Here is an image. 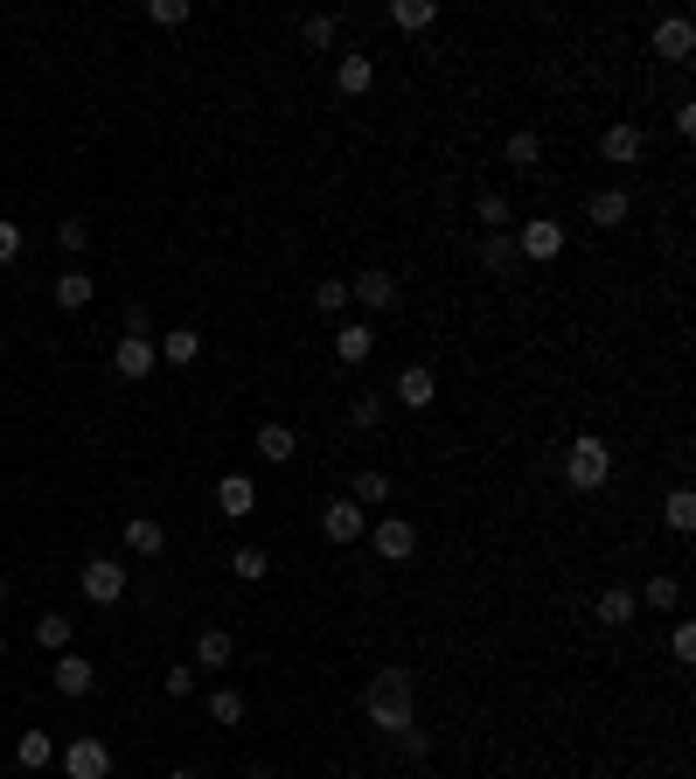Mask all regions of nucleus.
<instances>
[{
  "label": "nucleus",
  "instance_id": "19",
  "mask_svg": "<svg viewBox=\"0 0 696 779\" xmlns=\"http://www.w3.org/2000/svg\"><path fill=\"white\" fill-rule=\"evenodd\" d=\"M369 84H376V63H369V56H342V63H334V91H342V98H363Z\"/></svg>",
  "mask_w": 696,
  "mask_h": 779
},
{
  "label": "nucleus",
  "instance_id": "48",
  "mask_svg": "<svg viewBox=\"0 0 696 779\" xmlns=\"http://www.w3.org/2000/svg\"><path fill=\"white\" fill-rule=\"evenodd\" d=\"M0 661H8V634H0Z\"/></svg>",
  "mask_w": 696,
  "mask_h": 779
},
{
  "label": "nucleus",
  "instance_id": "9",
  "mask_svg": "<svg viewBox=\"0 0 696 779\" xmlns=\"http://www.w3.org/2000/svg\"><path fill=\"white\" fill-rule=\"evenodd\" d=\"M411 550H418V529H411L404 516L376 522V557H384V564H411Z\"/></svg>",
  "mask_w": 696,
  "mask_h": 779
},
{
  "label": "nucleus",
  "instance_id": "17",
  "mask_svg": "<svg viewBox=\"0 0 696 779\" xmlns=\"http://www.w3.org/2000/svg\"><path fill=\"white\" fill-rule=\"evenodd\" d=\"M91 293H98V279H91L84 264H70V272L56 279V307H63V314H78V307H91Z\"/></svg>",
  "mask_w": 696,
  "mask_h": 779
},
{
  "label": "nucleus",
  "instance_id": "6",
  "mask_svg": "<svg viewBox=\"0 0 696 779\" xmlns=\"http://www.w3.org/2000/svg\"><path fill=\"white\" fill-rule=\"evenodd\" d=\"M641 154H648V132H641V126H627V119H620V126L599 132V161H606V167H634Z\"/></svg>",
  "mask_w": 696,
  "mask_h": 779
},
{
  "label": "nucleus",
  "instance_id": "31",
  "mask_svg": "<svg viewBox=\"0 0 696 779\" xmlns=\"http://www.w3.org/2000/svg\"><path fill=\"white\" fill-rule=\"evenodd\" d=\"M474 216L487 223V237H502V231H509V216H516V209H509V196H481V209H474Z\"/></svg>",
  "mask_w": 696,
  "mask_h": 779
},
{
  "label": "nucleus",
  "instance_id": "33",
  "mask_svg": "<svg viewBox=\"0 0 696 779\" xmlns=\"http://www.w3.org/2000/svg\"><path fill=\"white\" fill-rule=\"evenodd\" d=\"M481 264H487V272H509V264H516V237H481Z\"/></svg>",
  "mask_w": 696,
  "mask_h": 779
},
{
  "label": "nucleus",
  "instance_id": "2",
  "mask_svg": "<svg viewBox=\"0 0 696 779\" xmlns=\"http://www.w3.org/2000/svg\"><path fill=\"white\" fill-rule=\"evenodd\" d=\"M606 481H613V446L599 439V432L564 446V487H571V494H599Z\"/></svg>",
  "mask_w": 696,
  "mask_h": 779
},
{
  "label": "nucleus",
  "instance_id": "26",
  "mask_svg": "<svg viewBox=\"0 0 696 779\" xmlns=\"http://www.w3.org/2000/svg\"><path fill=\"white\" fill-rule=\"evenodd\" d=\"M56 758V737L49 731H22V745H14V766H28V772H43Z\"/></svg>",
  "mask_w": 696,
  "mask_h": 779
},
{
  "label": "nucleus",
  "instance_id": "40",
  "mask_svg": "<svg viewBox=\"0 0 696 779\" xmlns=\"http://www.w3.org/2000/svg\"><path fill=\"white\" fill-rule=\"evenodd\" d=\"M398 752H404V758H432V731L404 724V731H398Z\"/></svg>",
  "mask_w": 696,
  "mask_h": 779
},
{
  "label": "nucleus",
  "instance_id": "35",
  "mask_svg": "<svg viewBox=\"0 0 696 779\" xmlns=\"http://www.w3.org/2000/svg\"><path fill=\"white\" fill-rule=\"evenodd\" d=\"M363 501H390V481H384L376 467H363V473H355V508H363Z\"/></svg>",
  "mask_w": 696,
  "mask_h": 779
},
{
  "label": "nucleus",
  "instance_id": "10",
  "mask_svg": "<svg viewBox=\"0 0 696 779\" xmlns=\"http://www.w3.org/2000/svg\"><path fill=\"white\" fill-rule=\"evenodd\" d=\"M111 369L126 376V383H146L154 376V341H140V334H126L119 349H111Z\"/></svg>",
  "mask_w": 696,
  "mask_h": 779
},
{
  "label": "nucleus",
  "instance_id": "12",
  "mask_svg": "<svg viewBox=\"0 0 696 779\" xmlns=\"http://www.w3.org/2000/svg\"><path fill=\"white\" fill-rule=\"evenodd\" d=\"M390 390H398V404H404V411H425L432 397H439V376H432L425 363H411V369H398V383H390Z\"/></svg>",
  "mask_w": 696,
  "mask_h": 779
},
{
  "label": "nucleus",
  "instance_id": "22",
  "mask_svg": "<svg viewBox=\"0 0 696 779\" xmlns=\"http://www.w3.org/2000/svg\"><path fill=\"white\" fill-rule=\"evenodd\" d=\"M196 355H202V334H196V328H167V334H161V363L188 369V363H196Z\"/></svg>",
  "mask_w": 696,
  "mask_h": 779
},
{
  "label": "nucleus",
  "instance_id": "13",
  "mask_svg": "<svg viewBox=\"0 0 696 779\" xmlns=\"http://www.w3.org/2000/svg\"><path fill=\"white\" fill-rule=\"evenodd\" d=\"M56 689H63V696H91V689H98V661H84V654H56Z\"/></svg>",
  "mask_w": 696,
  "mask_h": 779
},
{
  "label": "nucleus",
  "instance_id": "30",
  "mask_svg": "<svg viewBox=\"0 0 696 779\" xmlns=\"http://www.w3.org/2000/svg\"><path fill=\"white\" fill-rule=\"evenodd\" d=\"M210 717H216L223 731H231V724H244V696H237V689H210Z\"/></svg>",
  "mask_w": 696,
  "mask_h": 779
},
{
  "label": "nucleus",
  "instance_id": "29",
  "mask_svg": "<svg viewBox=\"0 0 696 779\" xmlns=\"http://www.w3.org/2000/svg\"><path fill=\"white\" fill-rule=\"evenodd\" d=\"M35 648L63 654V648H70V619H63V613H43V619H35Z\"/></svg>",
  "mask_w": 696,
  "mask_h": 779
},
{
  "label": "nucleus",
  "instance_id": "41",
  "mask_svg": "<svg viewBox=\"0 0 696 779\" xmlns=\"http://www.w3.org/2000/svg\"><path fill=\"white\" fill-rule=\"evenodd\" d=\"M669 648H675V661H696V626H689V619L669 634Z\"/></svg>",
  "mask_w": 696,
  "mask_h": 779
},
{
  "label": "nucleus",
  "instance_id": "36",
  "mask_svg": "<svg viewBox=\"0 0 696 779\" xmlns=\"http://www.w3.org/2000/svg\"><path fill=\"white\" fill-rule=\"evenodd\" d=\"M314 307H321V314L334 320V314L349 307V286H342V279H321V286H314Z\"/></svg>",
  "mask_w": 696,
  "mask_h": 779
},
{
  "label": "nucleus",
  "instance_id": "47",
  "mask_svg": "<svg viewBox=\"0 0 696 779\" xmlns=\"http://www.w3.org/2000/svg\"><path fill=\"white\" fill-rule=\"evenodd\" d=\"M0 605H8V578H0Z\"/></svg>",
  "mask_w": 696,
  "mask_h": 779
},
{
  "label": "nucleus",
  "instance_id": "3",
  "mask_svg": "<svg viewBox=\"0 0 696 779\" xmlns=\"http://www.w3.org/2000/svg\"><path fill=\"white\" fill-rule=\"evenodd\" d=\"M78 592H84L91 605H119V599H126V564H119V557H91L84 571H78Z\"/></svg>",
  "mask_w": 696,
  "mask_h": 779
},
{
  "label": "nucleus",
  "instance_id": "37",
  "mask_svg": "<svg viewBox=\"0 0 696 779\" xmlns=\"http://www.w3.org/2000/svg\"><path fill=\"white\" fill-rule=\"evenodd\" d=\"M334 28H342L334 14H307V22H299V35H307V49H328V43H334Z\"/></svg>",
  "mask_w": 696,
  "mask_h": 779
},
{
  "label": "nucleus",
  "instance_id": "44",
  "mask_svg": "<svg viewBox=\"0 0 696 779\" xmlns=\"http://www.w3.org/2000/svg\"><path fill=\"white\" fill-rule=\"evenodd\" d=\"M675 132H683V140L696 132V98H683V105H675Z\"/></svg>",
  "mask_w": 696,
  "mask_h": 779
},
{
  "label": "nucleus",
  "instance_id": "24",
  "mask_svg": "<svg viewBox=\"0 0 696 779\" xmlns=\"http://www.w3.org/2000/svg\"><path fill=\"white\" fill-rule=\"evenodd\" d=\"M390 22L411 28V35H425L432 22H439V0H390Z\"/></svg>",
  "mask_w": 696,
  "mask_h": 779
},
{
  "label": "nucleus",
  "instance_id": "1",
  "mask_svg": "<svg viewBox=\"0 0 696 779\" xmlns=\"http://www.w3.org/2000/svg\"><path fill=\"white\" fill-rule=\"evenodd\" d=\"M363 710H369V724L390 731V737H398L404 724H418V689H411V669H376Z\"/></svg>",
  "mask_w": 696,
  "mask_h": 779
},
{
  "label": "nucleus",
  "instance_id": "7",
  "mask_svg": "<svg viewBox=\"0 0 696 779\" xmlns=\"http://www.w3.org/2000/svg\"><path fill=\"white\" fill-rule=\"evenodd\" d=\"M689 49H696V22H689V14L654 22V56H662V63H689Z\"/></svg>",
  "mask_w": 696,
  "mask_h": 779
},
{
  "label": "nucleus",
  "instance_id": "11",
  "mask_svg": "<svg viewBox=\"0 0 696 779\" xmlns=\"http://www.w3.org/2000/svg\"><path fill=\"white\" fill-rule=\"evenodd\" d=\"M363 529H369V516H363L355 501H328V508H321V536H328V543H355Z\"/></svg>",
  "mask_w": 696,
  "mask_h": 779
},
{
  "label": "nucleus",
  "instance_id": "20",
  "mask_svg": "<svg viewBox=\"0 0 696 779\" xmlns=\"http://www.w3.org/2000/svg\"><path fill=\"white\" fill-rule=\"evenodd\" d=\"M502 161H509V167H522V175H536V161H543V132H536V126L509 132V146H502Z\"/></svg>",
  "mask_w": 696,
  "mask_h": 779
},
{
  "label": "nucleus",
  "instance_id": "25",
  "mask_svg": "<svg viewBox=\"0 0 696 779\" xmlns=\"http://www.w3.org/2000/svg\"><path fill=\"white\" fill-rule=\"evenodd\" d=\"M258 452H266L272 467H286L293 452H299V439H293V425H258Z\"/></svg>",
  "mask_w": 696,
  "mask_h": 779
},
{
  "label": "nucleus",
  "instance_id": "45",
  "mask_svg": "<svg viewBox=\"0 0 696 779\" xmlns=\"http://www.w3.org/2000/svg\"><path fill=\"white\" fill-rule=\"evenodd\" d=\"M167 779H202V772H196V766H181V772H167Z\"/></svg>",
  "mask_w": 696,
  "mask_h": 779
},
{
  "label": "nucleus",
  "instance_id": "21",
  "mask_svg": "<svg viewBox=\"0 0 696 779\" xmlns=\"http://www.w3.org/2000/svg\"><path fill=\"white\" fill-rule=\"evenodd\" d=\"M126 550H133V557H161V550H167V529H161L154 516H133V522H126Z\"/></svg>",
  "mask_w": 696,
  "mask_h": 779
},
{
  "label": "nucleus",
  "instance_id": "34",
  "mask_svg": "<svg viewBox=\"0 0 696 779\" xmlns=\"http://www.w3.org/2000/svg\"><path fill=\"white\" fill-rule=\"evenodd\" d=\"M146 22H154V28H181L188 22V0H146Z\"/></svg>",
  "mask_w": 696,
  "mask_h": 779
},
{
  "label": "nucleus",
  "instance_id": "16",
  "mask_svg": "<svg viewBox=\"0 0 696 779\" xmlns=\"http://www.w3.org/2000/svg\"><path fill=\"white\" fill-rule=\"evenodd\" d=\"M586 216L599 223V231H620V223L634 216V202H627V188H599V196L586 202Z\"/></svg>",
  "mask_w": 696,
  "mask_h": 779
},
{
  "label": "nucleus",
  "instance_id": "39",
  "mask_svg": "<svg viewBox=\"0 0 696 779\" xmlns=\"http://www.w3.org/2000/svg\"><path fill=\"white\" fill-rule=\"evenodd\" d=\"M56 244H63V251H84V244H91V223H84V216H63V223H56Z\"/></svg>",
  "mask_w": 696,
  "mask_h": 779
},
{
  "label": "nucleus",
  "instance_id": "23",
  "mask_svg": "<svg viewBox=\"0 0 696 779\" xmlns=\"http://www.w3.org/2000/svg\"><path fill=\"white\" fill-rule=\"evenodd\" d=\"M634 605H648V613H675V605H683V578H669V571H662V578H648Z\"/></svg>",
  "mask_w": 696,
  "mask_h": 779
},
{
  "label": "nucleus",
  "instance_id": "8",
  "mask_svg": "<svg viewBox=\"0 0 696 779\" xmlns=\"http://www.w3.org/2000/svg\"><path fill=\"white\" fill-rule=\"evenodd\" d=\"M349 299H363L369 314H390V307H398V279H390V272H355Z\"/></svg>",
  "mask_w": 696,
  "mask_h": 779
},
{
  "label": "nucleus",
  "instance_id": "5",
  "mask_svg": "<svg viewBox=\"0 0 696 779\" xmlns=\"http://www.w3.org/2000/svg\"><path fill=\"white\" fill-rule=\"evenodd\" d=\"M516 258H536V264L564 258V223H551V216L522 223V231H516Z\"/></svg>",
  "mask_w": 696,
  "mask_h": 779
},
{
  "label": "nucleus",
  "instance_id": "32",
  "mask_svg": "<svg viewBox=\"0 0 696 779\" xmlns=\"http://www.w3.org/2000/svg\"><path fill=\"white\" fill-rule=\"evenodd\" d=\"M231 571H237L244 585H258V578H266V550H258V543H244V550H231Z\"/></svg>",
  "mask_w": 696,
  "mask_h": 779
},
{
  "label": "nucleus",
  "instance_id": "42",
  "mask_svg": "<svg viewBox=\"0 0 696 779\" xmlns=\"http://www.w3.org/2000/svg\"><path fill=\"white\" fill-rule=\"evenodd\" d=\"M22 258V223H0V264Z\"/></svg>",
  "mask_w": 696,
  "mask_h": 779
},
{
  "label": "nucleus",
  "instance_id": "38",
  "mask_svg": "<svg viewBox=\"0 0 696 779\" xmlns=\"http://www.w3.org/2000/svg\"><path fill=\"white\" fill-rule=\"evenodd\" d=\"M349 425H355V432L384 425V397H355V404H349Z\"/></svg>",
  "mask_w": 696,
  "mask_h": 779
},
{
  "label": "nucleus",
  "instance_id": "46",
  "mask_svg": "<svg viewBox=\"0 0 696 779\" xmlns=\"http://www.w3.org/2000/svg\"><path fill=\"white\" fill-rule=\"evenodd\" d=\"M244 779H272V772H266V766H258V772H244Z\"/></svg>",
  "mask_w": 696,
  "mask_h": 779
},
{
  "label": "nucleus",
  "instance_id": "14",
  "mask_svg": "<svg viewBox=\"0 0 696 779\" xmlns=\"http://www.w3.org/2000/svg\"><path fill=\"white\" fill-rule=\"evenodd\" d=\"M216 508H223L231 522H244V516H251V508H258V487H251V473H223V481H216Z\"/></svg>",
  "mask_w": 696,
  "mask_h": 779
},
{
  "label": "nucleus",
  "instance_id": "18",
  "mask_svg": "<svg viewBox=\"0 0 696 779\" xmlns=\"http://www.w3.org/2000/svg\"><path fill=\"white\" fill-rule=\"evenodd\" d=\"M231 654H237V640L223 626H202L196 634V669H231Z\"/></svg>",
  "mask_w": 696,
  "mask_h": 779
},
{
  "label": "nucleus",
  "instance_id": "4",
  "mask_svg": "<svg viewBox=\"0 0 696 779\" xmlns=\"http://www.w3.org/2000/svg\"><path fill=\"white\" fill-rule=\"evenodd\" d=\"M63 772L70 779H111V745H105V737H70V745H63Z\"/></svg>",
  "mask_w": 696,
  "mask_h": 779
},
{
  "label": "nucleus",
  "instance_id": "28",
  "mask_svg": "<svg viewBox=\"0 0 696 779\" xmlns=\"http://www.w3.org/2000/svg\"><path fill=\"white\" fill-rule=\"evenodd\" d=\"M662 516H669L675 536H689V529H696V487H675L669 501H662Z\"/></svg>",
  "mask_w": 696,
  "mask_h": 779
},
{
  "label": "nucleus",
  "instance_id": "15",
  "mask_svg": "<svg viewBox=\"0 0 696 779\" xmlns=\"http://www.w3.org/2000/svg\"><path fill=\"white\" fill-rule=\"evenodd\" d=\"M369 349H376V328L369 320H342V328H334V363H369Z\"/></svg>",
  "mask_w": 696,
  "mask_h": 779
},
{
  "label": "nucleus",
  "instance_id": "27",
  "mask_svg": "<svg viewBox=\"0 0 696 779\" xmlns=\"http://www.w3.org/2000/svg\"><path fill=\"white\" fill-rule=\"evenodd\" d=\"M634 613H641V605H634V592H620V585H606V592H599V626H627Z\"/></svg>",
  "mask_w": 696,
  "mask_h": 779
},
{
  "label": "nucleus",
  "instance_id": "43",
  "mask_svg": "<svg viewBox=\"0 0 696 779\" xmlns=\"http://www.w3.org/2000/svg\"><path fill=\"white\" fill-rule=\"evenodd\" d=\"M196 689V669H167V696H188Z\"/></svg>",
  "mask_w": 696,
  "mask_h": 779
}]
</instances>
